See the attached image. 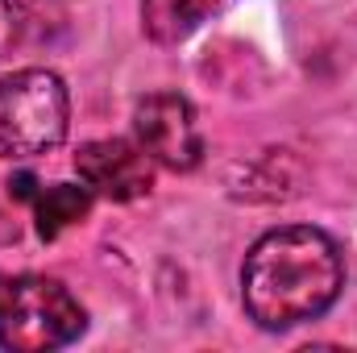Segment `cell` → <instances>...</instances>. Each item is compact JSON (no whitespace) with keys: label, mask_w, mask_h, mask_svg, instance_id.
I'll return each instance as SVG.
<instances>
[{"label":"cell","mask_w":357,"mask_h":353,"mask_svg":"<svg viewBox=\"0 0 357 353\" xmlns=\"http://www.w3.org/2000/svg\"><path fill=\"white\" fill-rule=\"evenodd\" d=\"M345 287L341 246L312 225L262 233L241 266V303L270 333L324 316Z\"/></svg>","instance_id":"cell-1"},{"label":"cell","mask_w":357,"mask_h":353,"mask_svg":"<svg viewBox=\"0 0 357 353\" xmlns=\"http://www.w3.org/2000/svg\"><path fill=\"white\" fill-rule=\"evenodd\" d=\"M75 171L91 187V195H104L112 204L142 200L154 187V158L137 142H125V137H100V142L79 146Z\"/></svg>","instance_id":"cell-5"},{"label":"cell","mask_w":357,"mask_h":353,"mask_svg":"<svg viewBox=\"0 0 357 353\" xmlns=\"http://www.w3.org/2000/svg\"><path fill=\"white\" fill-rule=\"evenodd\" d=\"M13 25V38L25 46H50L67 29L63 0H0Z\"/></svg>","instance_id":"cell-8"},{"label":"cell","mask_w":357,"mask_h":353,"mask_svg":"<svg viewBox=\"0 0 357 353\" xmlns=\"http://www.w3.org/2000/svg\"><path fill=\"white\" fill-rule=\"evenodd\" d=\"M71 96L46 67H25L0 80V158H38L67 137Z\"/></svg>","instance_id":"cell-3"},{"label":"cell","mask_w":357,"mask_h":353,"mask_svg":"<svg viewBox=\"0 0 357 353\" xmlns=\"http://www.w3.org/2000/svg\"><path fill=\"white\" fill-rule=\"evenodd\" d=\"M229 0H142V29L158 46H175L216 17Z\"/></svg>","instance_id":"cell-6"},{"label":"cell","mask_w":357,"mask_h":353,"mask_svg":"<svg viewBox=\"0 0 357 353\" xmlns=\"http://www.w3.org/2000/svg\"><path fill=\"white\" fill-rule=\"evenodd\" d=\"M91 212V187L84 183H50L46 191L33 195V220H38V237L54 241L63 237L71 225H79Z\"/></svg>","instance_id":"cell-7"},{"label":"cell","mask_w":357,"mask_h":353,"mask_svg":"<svg viewBox=\"0 0 357 353\" xmlns=\"http://www.w3.org/2000/svg\"><path fill=\"white\" fill-rule=\"evenodd\" d=\"M88 329L79 299L50 274H0V350L46 353Z\"/></svg>","instance_id":"cell-2"},{"label":"cell","mask_w":357,"mask_h":353,"mask_svg":"<svg viewBox=\"0 0 357 353\" xmlns=\"http://www.w3.org/2000/svg\"><path fill=\"white\" fill-rule=\"evenodd\" d=\"M137 146L167 171H195L204 163V137L191 104L178 91H154L133 108Z\"/></svg>","instance_id":"cell-4"}]
</instances>
